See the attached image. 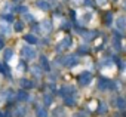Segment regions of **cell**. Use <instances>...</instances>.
Instances as JSON below:
<instances>
[{"label":"cell","mask_w":126,"mask_h":117,"mask_svg":"<svg viewBox=\"0 0 126 117\" xmlns=\"http://www.w3.org/2000/svg\"><path fill=\"white\" fill-rule=\"evenodd\" d=\"M21 53H22V56L25 59H33V58H36V50L33 47H30V46H24Z\"/></svg>","instance_id":"cell-1"},{"label":"cell","mask_w":126,"mask_h":117,"mask_svg":"<svg viewBox=\"0 0 126 117\" xmlns=\"http://www.w3.org/2000/svg\"><path fill=\"white\" fill-rule=\"evenodd\" d=\"M77 62H79V56L77 55H68V56H65V59L62 61V64H64L65 67H73Z\"/></svg>","instance_id":"cell-2"},{"label":"cell","mask_w":126,"mask_h":117,"mask_svg":"<svg viewBox=\"0 0 126 117\" xmlns=\"http://www.w3.org/2000/svg\"><path fill=\"white\" fill-rule=\"evenodd\" d=\"M91 80H92V74H91L89 71H85V73H82V74L79 76V83H80L82 86L89 85V83H91Z\"/></svg>","instance_id":"cell-3"},{"label":"cell","mask_w":126,"mask_h":117,"mask_svg":"<svg viewBox=\"0 0 126 117\" xmlns=\"http://www.w3.org/2000/svg\"><path fill=\"white\" fill-rule=\"evenodd\" d=\"M70 46H71V37H68V36H67V37H64V39L61 40V43L58 44V47H56V49L61 52V50H64V49H68Z\"/></svg>","instance_id":"cell-4"},{"label":"cell","mask_w":126,"mask_h":117,"mask_svg":"<svg viewBox=\"0 0 126 117\" xmlns=\"http://www.w3.org/2000/svg\"><path fill=\"white\" fill-rule=\"evenodd\" d=\"M36 6L42 11H49L50 9V5L47 3V0H37L36 2Z\"/></svg>","instance_id":"cell-5"},{"label":"cell","mask_w":126,"mask_h":117,"mask_svg":"<svg viewBox=\"0 0 126 117\" xmlns=\"http://www.w3.org/2000/svg\"><path fill=\"white\" fill-rule=\"evenodd\" d=\"M19 85H21V88L22 89H31L34 85H33V82L31 80H28V79H21L19 80Z\"/></svg>","instance_id":"cell-6"},{"label":"cell","mask_w":126,"mask_h":117,"mask_svg":"<svg viewBox=\"0 0 126 117\" xmlns=\"http://www.w3.org/2000/svg\"><path fill=\"white\" fill-rule=\"evenodd\" d=\"M116 25H117V30L123 31V30L126 28V18H125V16H120V18L116 21Z\"/></svg>","instance_id":"cell-7"},{"label":"cell","mask_w":126,"mask_h":117,"mask_svg":"<svg viewBox=\"0 0 126 117\" xmlns=\"http://www.w3.org/2000/svg\"><path fill=\"white\" fill-rule=\"evenodd\" d=\"M99 88H101V89L113 88V83H111V80H108V79H101V80H99Z\"/></svg>","instance_id":"cell-8"},{"label":"cell","mask_w":126,"mask_h":117,"mask_svg":"<svg viewBox=\"0 0 126 117\" xmlns=\"http://www.w3.org/2000/svg\"><path fill=\"white\" fill-rule=\"evenodd\" d=\"M42 30H43V33H49L52 30V22L50 21H43L42 22Z\"/></svg>","instance_id":"cell-9"},{"label":"cell","mask_w":126,"mask_h":117,"mask_svg":"<svg viewBox=\"0 0 126 117\" xmlns=\"http://www.w3.org/2000/svg\"><path fill=\"white\" fill-rule=\"evenodd\" d=\"M40 64H42L43 70L49 71V61H47V58H46L45 55H42V56H40Z\"/></svg>","instance_id":"cell-10"},{"label":"cell","mask_w":126,"mask_h":117,"mask_svg":"<svg viewBox=\"0 0 126 117\" xmlns=\"http://www.w3.org/2000/svg\"><path fill=\"white\" fill-rule=\"evenodd\" d=\"M16 98H18V101H27V99H28V93L22 89V90H19V92L16 93Z\"/></svg>","instance_id":"cell-11"},{"label":"cell","mask_w":126,"mask_h":117,"mask_svg":"<svg viewBox=\"0 0 126 117\" xmlns=\"http://www.w3.org/2000/svg\"><path fill=\"white\" fill-rule=\"evenodd\" d=\"M82 34L85 36V39L92 40L94 37H96V36H98V31H88V33H82Z\"/></svg>","instance_id":"cell-12"},{"label":"cell","mask_w":126,"mask_h":117,"mask_svg":"<svg viewBox=\"0 0 126 117\" xmlns=\"http://www.w3.org/2000/svg\"><path fill=\"white\" fill-rule=\"evenodd\" d=\"M116 105H117L119 108H122V110H123V108L126 107V101H125L122 96H119V98H116Z\"/></svg>","instance_id":"cell-13"},{"label":"cell","mask_w":126,"mask_h":117,"mask_svg":"<svg viewBox=\"0 0 126 117\" xmlns=\"http://www.w3.org/2000/svg\"><path fill=\"white\" fill-rule=\"evenodd\" d=\"M24 40H25V42H28V43H31V44H36V43H37V39H36L34 36H31V34L24 36Z\"/></svg>","instance_id":"cell-14"},{"label":"cell","mask_w":126,"mask_h":117,"mask_svg":"<svg viewBox=\"0 0 126 117\" xmlns=\"http://www.w3.org/2000/svg\"><path fill=\"white\" fill-rule=\"evenodd\" d=\"M14 28H15V31H22V28H24V22L22 21H16L15 22V25H14Z\"/></svg>","instance_id":"cell-15"},{"label":"cell","mask_w":126,"mask_h":117,"mask_svg":"<svg viewBox=\"0 0 126 117\" xmlns=\"http://www.w3.org/2000/svg\"><path fill=\"white\" fill-rule=\"evenodd\" d=\"M12 56H14V50L12 49H6L5 50V59L9 61V59H12Z\"/></svg>","instance_id":"cell-16"},{"label":"cell","mask_w":126,"mask_h":117,"mask_svg":"<svg viewBox=\"0 0 126 117\" xmlns=\"http://www.w3.org/2000/svg\"><path fill=\"white\" fill-rule=\"evenodd\" d=\"M53 117H64V110L62 108H55L53 110Z\"/></svg>","instance_id":"cell-17"},{"label":"cell","mask_w":126,"mask_h":117,"mask_svg":"<svg viewBox=\"0 0 126 117\" xmlns=\"http://www.w3.org/2000/svg\"><path fill=\"white\" fill-rule=\"evenodd\" d=\"M65 104H67V105H70V107H73V105L76 104V99H74V98H71V96H65Z\"/></svg>","instance_id":"cell-18"},{"label":"cell","mask_w":126,"mask_h":117,"mask_svg":"<svg viewBox=\"0 0 126 117\" xmlns=\"http://www.w3.org/2000/svg\"><path fill=\"white\" fill-rule=\"evenodd\" d=\"M111 22H113V14H111V12H108V14L105 15V24H107V25H110Z\"/></svg>","instance_id":"cell-19"},{"label":"cell","mask_w":126,"mask_h":117,"mask_svg":"<svg viewBox=\"0 0 126 117\" xmlns=\"http://www.w3.org/2000/svg\"><path fill=\"white\" fill-rule=\"evenodd\" d=\"M24 114H25V108H24V107H19V108L16 110V113H15L16 117H22Z\"/></svg>","instance_id":"cell-20"},{"label":"cell","mask_w":126,"mask_h":117,"mask_svg":"<svg viewBox=\"0 0 126 117\" xmlns=\"http://www.w3.org/2000/svg\"><path fill=\"white\" fill-rule=\"evenodd\" d=\"M16 12H19V14H27V12H28V8H27V6H18V8H16Z\"/></svg>","instance_id":"cell-21"},{"label":"cell","mask_w":126,"mask_h":117,"mask_svg":"<svg viewBox=\"0 0 126 117\" xmlns=\"http://www.w3.org/2000/svg\"><path fill=\"white\" fill-rule=\"evenodd\" d=\"M31 71H33V74H34V76H37V77L42 74V70H40V67H36V65L33 67V70H31Z\"/></svg>","instance_id":"cell-22"},{"label":"cell","mask_w":126,"mask_h":117,"mask_svg":"<svg viewBox=\"0 0 126 117\" xmlns=\"http://www.w3.org/2000/svg\"><path fill=\"white\" fill-rule=\"evenodd\" d=\"M43 101H45V105H50V104H52V96H50V95H45Z\"/></svg>","instance_id":"cell-23"},{"label":"cell","mask_w":126,"mask_h":117,"mask_svg":"<svg viewBox=\"0 0 126 117\" xmlns=\"http://www.w3.org/2000/svg\"><path fill=\"white\" fill-rule=\"evenodd\" d=\"M37 117H47V113L43 108H39L37 110Z\"/></svg>","instance_id":"cell-24"},{"label":"cell","mask_w":126,"mask_h":117,"mask_svg":"<svg viewBox=\"0 0 126 117\" xmlns=\"http://www.w3.org/2000/svg\"><path fill=\"white\" fill-rule=\"evenodd\" d=\"M0 73H3V74H9V71H8V67H6L5 64H0Z\"/></svg>","instance_id":"cell-25"},{"label":"cell","mask_w":126,"mask_h":117,"mask_svg":"<svg viewBox=\"0 0 126 117\" xmlns=\"http://www.w3.org/2000/svg\"><path fill=\"white\" fill-rule=\"evenodd\" d=\"M104 113H107V104H101V107H99V114H104Z\"/></svg>","instance_id":"cell-26"},{"label":"cell","mask_w":126,"mask_h":117,"mask_svg":"<svg viewBox=\"0 0 126 117\" xmlns=\"http://www.w3.org/2000/svg\"><path fill=\"white\" fill-rule=\"evenodd\" d=\"M3 19H6L8 22H12L14 21V16H12V14L11 15H3Z\"/></svg>","instance_id":"cell-27"},{"label":"cell","mask_w":126,"mask_h":117,"mask_svg":"<svg viewBox=\"0 0 126 117\" xmlns=\"http://www.w3.org/2000/svg\"><path fill=\"white\" fill-rule=\"evenodd\" d=\"M0 28L3 30V34H9V28H8L6 25H3V24H2V27H0Z\"/></svg>","instance_id":"cell-28"},{"label":"cell","mask_w":126,"mask_h":117,"mask_svg":"<svg viewBox=\"0 0 126 117\" xmlns=\"http://www.w3.org/2000/svg\"><path fill=\"white\" fill-rule=\"evenodd\" d=\"M79 52H83V53H86V52H88V47H86V46H82V47L79 49Z\"/></svg>","instance_id":"cell-29"},{"label":"cell","mask_w":126,"mask_h":117,"mask_svg":"<svg viewBox=\"0 0 126 117\" xmlns=\"http://www.w3.org/2000/svg\"><path fill=\"white\" fill-rule=\"evenodd\" d=\"M25 19H27V21H31V19H33V16H31V15H28V14H25Z\"/></svg>","instance_id":"cell-30"},{"label":"cell","mask_w":126,"mask_h":117,"mask_svg":"<svg viewBox=\"0 0 126 117\" xmlns=\"http://www.w3.org/2000/svg\"><path fill=\"white\" fill-rule=\"evenodd\" d=\"M107 2V0H96V3H99V5H104Z\"/></svg>","instance_id":"cell-31"},{"label":"cell","mask_w":126,"mask_h":117,"mask_svg":"<svg viewBox=\"0 0 126 117\" xmlns=\"http://www.w3.org/2000/svg\"><path fill=\"white\" fill-rule=\"evenodd\" d=\"M14 2H19V0H14Z\"/></svg>","instance_id":"cell-32"}]
</instances>
